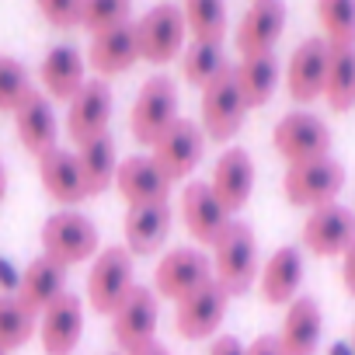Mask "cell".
<instances>
[{"mask_svg":"<svg viewBox=\"0 0 355 355\" xmlns=\"http://www.w3.org/2000/svg\"><path fill=\"white\" fill-rule=\"evenodd\" d=\"M209 248H213L209 261H213V279H216V286H220L230 300H234V296H244V293L258 282V275H261L254 230H251L248 223L234 220Z\"/></svg>","mask_w":355,"mask_h":355,"instance_id":"cell-1","label":"cell"},{"mask_svg":"<svg viewBox=\"0 0 355 355\" xmlns=\"http://www.w3.org/2000/svg\"><path fill=\"white\" fill-rule=\"evenodd\" d=\"M42 254L56 265H63L67 272L73 265H84L91 258H98L101 251V237H98V227L77 213V209H63V213H53L46 223H42Z\"/></svg>","mask_w":355,"mask_h":355,"instance_id":"cell-2","label":"cell"},{"mask_svg":"<svg viewBox=\"0 0 355 355\" xmlns=\"http://www.w3.org/2000/svg\"><path fill=\"white\" fill-rule=\"evenodd\" d=\"M345 189V167L334 157H320V160H306V164H293L282 174V196L289 206L296 209H320L338 202Z\"/></svg>","mask_w":355,"mask_h":355,"instance_id":"cell-3","label":"cell"},{"mask_svg":"<svg viewBox=\"0 0 355 355\" xmlns=\"http://www.w3.org/2000/svg\"><path fill=\"white\" fill-rule=\"evenodd\" d=\"M178 119H182V115H178V84H174L171 77L157 73V77H150V80L139 87V94H136V101H132L129 132H132L136 143L153 146Z\"/></svg>","mask_w":355,"mask_h":355,"instance_id":"cell-4","label":"cell"},{"mask_svg":"<svg viewBox=\"0 0 355 355\" xmlns=\"http://www.w3.org/2000/svg\"><path fill=\"white\" fill-rule=\"evenodd\" d=\"M153 164L160 167V174L167 178L171 185L189 182V174L202 164L206 157V132L199 122L192 119H178L153 146H150Z\"/></svg>","mask_w":355,"mask_h":355,"instance_id":"cell-5","label":"cell"},{"mask_svg":"<svg viewBox=\"0 0 355 355\" xmlns=\"http://www.w3.org/2000/svg\"><path fill=\"white\" fill-rule=\"evenodd\" d=\"M185 15L178 4H157L136 21V42H139V60L164 67L174 56L185 53Z\"/></svg>","mask_w":355,"mask_h":355,"instance_id":"cell-6","label":"cell"},{"mask_svg":"<svg viewBox=\"0 0 355 355\" xmlns=\"http://www.w3.org/2000/svg\"><path fill=\"white\" fill-rule=\"evenodd\" d=\"M272 146L289 167L320 160V157H331V129L313 112H289L279 119L272 132Z\"/></svg>","mask_w":355,"mask_h":355,"instance_id":"cell-7","label":"cell"},{"mask_svg":"<svg viewBox=\"0 0 355 355\" xmlns=\"http://www.w3.org/2000/svg\"><path fill=\"white\" fill-rule=\"evenodd\" d=\"M244 112H248V105L237 91L234 67H227L202 87V132H206V139L230 143L244 125Z\"/></svg>","mask_w":355,"mask_h":355,"instance_id":"cell-8","label":"cell"},{"mask_svg":"<svg viewBox=\"0 0 355 355\" xmlns=\"http://www.w3.org/2000/svg\"><path fill=\"white\" fill-rule=\"evenodd\" d=\"M132 254L125 248H101L87 275V303L94 313H115L119 303L132 293Z\"/></svg>","mask_w":355,"mask_h":355,"instance_id":"cell-9","label":"cell"},{"mask_svg":"<svg viewBox=\"0 0 355 355\" xmlns=\"http://www.w3.org/2000/svg\"><path fill=\"white\" fill-rule=\"evenodd\" d=\"M216 282L213 279V261L209 254L196 251V248H178V251H167L153 272V293L178 303V300H185L192 296L196 289Z\"/></svg>","mask_w":355,"mask_h":355,"instance_id":"cell-10","label":"cell"},{"mask_svg":"<svg viewBox=\"0 0 355 355\" xmlns=\"http://www.w3.org/2000/svg\"><path fill=\"white\" fill-rule=\"evenodd\" d=\"M157 320H160V306H157V293L153 286H132V293L119 303V310L112 313V334L115 345L129 355L150 341H157Z\"/></svg>","mask_w":355,"mask_h":355,"instance_id":"cell-11","label":"cell"},{"mask_svg":"<svg viewBox=\"0 0 355 355\" xmlns=\"http://www.w3.org/2000/svg\"><path fill=\"white\" fill-rule=\"evenodd\" d=\"M300 241L313 258H341L355 244V213L341 202L320 206L306 216Z\"/></svg>","mask_w":355,"mask_h":355,"instance_id":"cell-12","label":"cell"},{"mask_svg":"<svg viewBox=\"0 0 355 355\" xmlns=\"http://www.w3.org/2000/svg\"><path fill=\"white\" fill-rule=\"evenodd\" d=\"M227 310H230V296L209 282L202 289H196L192 296L178 300L174 303V331L182 334L185 341H202V338H213L223 320H227Z\"/></svg>","mask_w":355,"mask_h":355,"instance_id":"cell-13","label":"cell"},{"mask_svg":"<svg viewBox=\"0 0 355 355\" xmlns=\"http://www.w3.org/2000/svg\"><path fill=\"white\" fill-rule=\"evenodd\" d=\"M254 157L244 150V146H230L216 157L213 164V174H209V189L213 196L220 199V206L237 216L248 202H251V192H254Z\"/></svg>","mask_w":355,"mask_h":355,"instance_id":"cell-14","label":"cell"},{"mask_svg":"<svg viewBox=\"0 0 355 355\" xmlns=\"http://www.w3.org/2000/svg\"><path fill=\"white\" fill-rule=\"evenodd\" d=\"M112 108H115L112 87H108L101 77H98V80H87V84L73 94V101H70V108H67V136H70L77 146H84V143L105 136V132H108V122H112Z\"/></svg>","mask_w":355,"mask_h":355,"instance_id":"cell-15","label":"cell"},{"mask_svg":"<svg viewBox=\"0 0 355 355\" xmlns=\"http://www.w3.org/2000/svg\"><path fill=\"white\" fill-rule=\"evenodd\" d=\"M178 216H182L185 230L199 241V244H213L230 223L234 216L220 206V199L213 196L209 182H189L182 192V202H178Z\"/></svg>","mask_w":355,"mask_h":355,"instance_id":"cell-16","label":"cell"},{"mask_svg":"<svg viewBox=\"0 0 355 355\" xmlns=\"http://www.w3.org/2000/svg\"><path fill=\"white\" fill-rule=\"evenodd\" d=\"M286 32V4L282 0H251L237 25V53L241 56H265L275 53V42Z\"/></svg>","mask_w":355,"mask_h":355,"instance_id":"cell-17","label":"cell"},{"mask_svg":"<svg viewBox=\"0 0 355 355\" xmlns=\"http://www.w3.org/2000/svg\"><path fill=\"white\" fill-rule=\"evenodd\" d=\"M327 53L331 46L324 39H306L293 49L289 67H286V91L296 105H313L317 98H324Z\"/></svg>","mask_w":355,"mask_h":355,"instance_id":"cell-18","label":"cell"},{"mask_svg":"<svg viewBox=\"0 0 355 355\" xmlns=\"http://www.w3.org/2000/svg\"><path fill=\"white\" fill-rule=\"evenodd\" d=\"M115 192L122 196V202L129 209L132 206H160L171 199V182L160 174L153 157H129V160H119Z\"/></svg>","mask_w":355,"mask_h":355,"instance_id":"cell-19","label":"cell"},{"mask_svg":"<svg viewBox=\"0 0 355 355\" xmlns=\"http://www.w3.org/2000/svg\"><path fill=\"white\" fill-rule=\"evenodd\" d=\"M84 334V300L63 293L42 317H39V341L46 355H73Z\"/></svg>","mask_w":355,"mask_h":355,"instance_id":"cell-20","label":"cell"},{"mask_svg":"<svg viewBox=\"0 0 355 355\" xmlns=\"http://www.w3.org/2000/svg\"><path fill=\"white\" fill-rule=\"evenodd\" d=\"M39 182L46 189V196L67 209L80 206L87 196V185H84V174H80V164H77V153L63 150V146H53L49 153L39 157Z\"/></svg>","mask_w":355,"mask_h":355,"instance_id":"cell-21","label":"cell"},{"mask_svg":"<svg viewBox=\"0 0 355 355\" xmlns=\"http://www.w3.org/2000/svg\"><path fill=\"white\" fill-rule=\"evenodd\" d=\"M87 63L91 70L105 80V77H119L129 67L139 63V42H136V21L115 25L108 32L91 35V49H87Z\"/></svg>","mask_w":355,"mask_h":355,"instance_id":"cell-22","label":"cell"},{"mask_svg":"<svg viewBox=\"0 0 355 355\" xmlns=\"http://www.w3.org/2000/svg\"><path fill=\"white\" fill-rule=\"evenodd\" d=\"M63 293H67V268L49 261L46 254L28 261V268L21 272V279L15 286V300L35 317H42Z\"/></svg>","mask_w":355,"mask_h":355,"instance_id":"cell-23","label":"cell"},{"mask_svg":"<svg viewBox=\"0 0 355 355\" xmlns=\"http://www.w3.org/2000/svg\"><path fill=\"white\" fill-rule=\"evenodd\" d=\"M15 129H18V139L21 146L39 160L42 153H49L60 139V122H56V112L49 105V98L42 91H32L18 112H15Z\"/></svg>","mask_w":355,"mask_h":355,"instance_id":"cell-24","label":"cell"},{"mask_svg":"<svg viewBox=\"0 0 355 355\" xmlns=\"http://www.w3.org/2000/svg\"><path fill=\"white\" fill-rule=\"evenodd\" d=\"M258 286H261V300L268 306H289L303 286V251L289 248V244L272 251V258L261 265Z\"/></svg>","mask_w":355,"mask_h":355,"instance_id":"cell-25","label":"cell"},{"mask_svg":"<svg viewBox=\"0 0 355 355\" xmlns=\"http://www.w3.org/2000/svg\"><path fill=\"white\" fill-rule=\"evenodd\" d=\"M320 334H324V313H320L317 300L296 296L289 303V310L282 317V331H279L282 355H317Z\"/></svg>","mask_w":355,"mask_h":355,"instance_id":"cell-26","label":"cell"},{"mask_svg":"<svg viewBox=\"0 0 355 355\" xmlns=\"http://www.w3.org/2000/svg\"><path fill=\"white\" fill-rule=\"evenodd\" d=\"M171 227H174L171 202H160V206H132V209H125V220H122L125 251H129V254H153V251L171 237Z\"/></svg>","mask_w":355,"mask_h":355,"instance_id":"cell-27","label":"cell"},{"mask_svg":"<svg viewBox=\"0 0 355 355\" xmlns=\"http://www.w3.org/2000/svg\"><path fill=\"white\" fill-rule=\"evenodd\" d=\"M39 80L46 87V98L53 101H73V94L87 84L84 80V56L73 46H53L39 67Z\"/></svg>","mask_w":355,"mask_h":355,"instance_id":"cell-28","label":"cell"},{"mask_svg":"<svg viewBox=\"0 0 355 355\" xmlns=\"http://www.w3.org/2000/svg\"><path fill=\"white\" fill-rule=\"evenodd\" d=\"M234 80H237V91H241L248 108L268 105L275 87H279V60H275V53L241 56V63L234 67Z\"/></svg>","mask_w":355,"mask_h":355,"instance_id":"cell-29","label":"cell"},{"mask_svg":"<svg viewBox=\"0 0 355 355\" xmlns=\"http://www.w3.org/2000/svg\"><path fill=\"white\" fill-rule=\"evenodd\" d=\"M77 164H80V174H84V185H87V196H101L115 185V171H119V150H115V139L112 132L77 146Z\"/></svg>","mask_w":355,"mask_h":355,"instance_id":"cell-30","label":"cell"},{"mask_svg":"<svg viewBox=\"0 0 355 355\" xmlns=\"http://www.w3.org/2000/svg\"><path fill=\"white\" fill-rule=\"evenodd\" d=\"M324 101L338 115L355 108V46H331L327 77H324Z\"/></svg>","mask_w":355,"mask_h":355,"instance_id":"cell-31","label":"cell"},{"mask_svg":"<svg viewBox=\"0 0 355 355\" xmlns=\"http://www.w3.org/2000/svg\"><path fill=\"white\" fill-rule=\"evenodd\" d=\"M182 15L196 42H220L227 35V0H182Z\"/></svg>","mask_w":355,"mask_h":355,"instance_id":"cell-32","label":"cell"},{"mask_svg":"<svg viewBox=\"0 0 355 355\" xmlns=\"http://www.w3.org/2000/svg\"><path fill=\"white\" fill-rule=\"evenodd\" d=\"M317 21L327 46H355V0H317Z\"/></svg>","mask_w":355,"mask_h":355,"instance_id":"cell-33","label":"cell"},{"mask_svg":"<svg viewBox=\"0 0 355 355\" xmlns=\"http://www.w3.org/2000/svg\"><path fill=\"white\" fill-rule=\"evenodd\" d=\"M39 331V317L28 313L15 296H0V352H15L32 341Z\"/></svg>","mask_w":355,"mask_h":355,"instance_id":"cell-34","label":"cell"},{"mask_svg":"<svg viewBox=\"0 0 355 355\" xmlns=\"http://www.w3.org/2000/svg\"><path fill=\"white\" fill-rule=\"evenodd\" d=\"M227 56H223V46L220 42H192L185 53H182V77L192 84V87H206L220 70H227Z\"/></svg>","mask_w":355,"mask_h":355,"instance_id":"cell-35","label":"cell"},{"mask_svg":"<svg viewBox=\"0 0 355 355\" xmlns=\"http://www.w3.org/2000/svg\"><path fill=\"white\" fill-rule=\"evenodd\" d=\"M32 77L21 60L15 56H0V112H18V105L32 94Z\"/></svg>","mask_w":355,"mask_h":355,"instance_id":"cell-36","label":"cell"},{"mask_svg":"<svg viewBox=\"0 0 355 355\" xmlns=\"http://www.w3.org/2000/svg\"><path fill=\"white\" fill-rule=\"evenodd\" d=\"M132 11V0H80V28L91 35L108 32L115 25H125Z\"/></svg>","mask_w":355,"mask_h":355,"instance_id":"cell-37","label":"cell"},{"mask_svg":"<svg viewBox=\"0 0 355 355\" xmlns=\"http://www.w3.org/2000/svg\"><path fill=\"white\" fill-rule=\"evenodd\" d=\"M35 8L53 28L67 32L80 25V0H35Z\"/></svg>","mask_w":355,"mask_h":355,"instance_id":"cell-38","label":"cell"},{"mask_svg":"<svg viewBox=\"0 0 355 355\" xmlns=\"http://www.w3.org/2000/svg\"><path fill=\"white\" fill-rule=\"evenodd\" d=\"M244 355H282L279 334H261V338H254V341L244 348Z\"/></svg>","mask_w":355,"mask_h":355,"instance_id":"cell-39","label":"cell"},{"mask_svg":"<svg viewBox=\"0 0 355 355\" xmlns=\"http://www.w3.org/2000/svg\"><path fill=\"white\" fill-rule=\"evenodd\" d=\"M248 345H241L234 334H216L213 345H209V355H244Z\"/></svg>","mask_w":355,"mask_h":355,"instance_id":"cell-40","label":"cell"},{"mask_svg":"<svg viewBox=\"0 0 355 355\" xmlns=\"http://www.w3.org/2000/svg\"><path fill=\"white\" fill-rule=\"evenodd\" d=\"M341 282H345V293L355 296V244L341 254Z\"/></svg>","mask_w":355,"mask_h":355,"instance_id":"cell-41","label":"cell"},{"mask_svg":"<svg viewBox=\"0 0 355 355\" xmlns=\"http://www.w3.org/2000/svg\"><path fill=\"white\" fill-rule=\"evenodd\" d=\"M129 355H171L160 341H150V345H143V348H136V352H129Z\"/></svg>","mask_w":355,"mask_h":355,"instance_id":"cell-42","label":"cell"},{"mask_svg":"<svg viewBox=\"0 0 355 355\" xmlns=\"http://www.w3.org/2000/svg\"><path fill=\"white\" fill-rule=\"evenodd\" d=\"M8 196V171H4V160H0V202Z\"/></svg>","mask_w":355,"mask_h":355,"instance_id":"cell-43","label":"cell"},{"mask_svg":"<svg viewBox=\"0 0 355 355\" xmlns=\"http://www.w3.org/2000/svg\"><path fill=\"white\" fill-rule=\"evenodd\" d=\"M352 355H355V331H352Z\"/></svg>","mask_w":355,"mask_h":355,"instance_id":"cell-44","label":"cell"},{"mask_svg":"<svg viewBox=\"0 0 355 355\" xmlns=\"http://www.w3.org/2000/svg\"><path fill=\"white\" fill-rule=\"evenodd\" d=\"M0 355H8V352H0Z\"/></svg>","mask_w":355,"mask_h":355,"instance_id":"cell-45","label":"cell"}]
</instances>
